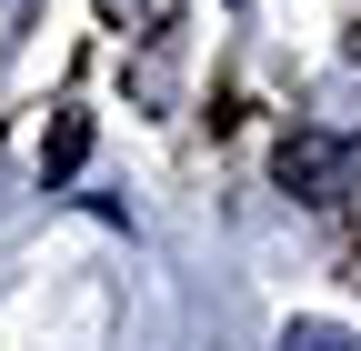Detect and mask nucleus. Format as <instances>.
I'll return each instance as SVG.
<instances>
[{"label":"nucleus","mask_w":361,"mask_h":351,"mask_svg":"<svg viewBox=\"0 0 361 351\" xmlns=\"http://www.w3.org/2000/svg\"><path fill=\"white\" fill-rule=\"evenodd\" d=\"M80 161H90V111H61V121H51V151H40V181L61 191Z\"/></svg>","instance_id":"obj_2"},{"label":"nucleus","mask_w":361,"mask_h":351,"mask_svg":"<svg viewBox=\"0 0 361 351\" xmlns=\"http://www.w3.org/2000/svg\"><path fill=\"white\" fill-rule=\"evenodd\" d=\"M281 351H361V341H351V331H331V321H291V331H281Z\"/></svg>","instance_id":"obj_3"},{"label":"nucleus","mask_w":361,"mask_h":351,"mask_svg":"<svg viewBox=\"0 0 361 351\" xmlns=\"http://www.w3.org/2000/svg\"><path fill=\"white\" fill-rule=\"evenodd\" d=\"M351 171H361V141H341V130H291V141H281V181L301 201H331Z\"/></svg>","instance_id":"obj_1"}]
</instances>
